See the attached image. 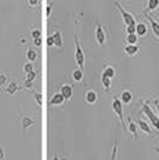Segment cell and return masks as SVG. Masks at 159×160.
<instances>
[{
	"mask_svg": "<svg viewBox=\"0 0 159 160\" xmlns=\"http://www.w3.org/2000/svg\"><path fill=\"white\" fill-rule=\"evenodd\" d=\"M141 111L142 113L145 115V118H147L148 120L151 122V124L154 126L155 128L159 131V118H158V115L154 112V109L150 106V104H148V101H144L141 104Z\"/></svg>",
	"mask_w": 159,
	"mask_h": 160,
	"instance_id": "1",
	"label": "cell"
},
{
	"mask_svg": "<svg viewBox=\"0 0 159 160\" xmlns=\"http://www.w3.org/2000/svg\"><path fill=\"white\" fill-rule=\"evenodd\" d=\"M75 59H76V64L79 65V69H83L85 66V52H83V48L80 46V42H79V36L75 35Z\"/></svg>",
	"mask_w": 159,
	"mask_h": 160,
	"instance_id": "2",
	"label": "cell"
},
{
	"mask_svg": "<svg viewBox=\"0 0 159 160\" xmlns=\"http://www.w3.org/2000/svg\"><path fill=\"white\" fill-rule=\"evenodd\" d=\"M112 109H114V112L118 115V118L121 119L122 126H123V128L126 130V123L123 119V104L121 102L119 97H114V99H112Z\"/></svg>",
	"mask_w": 159,
	"mask_h": 160,
	"instance_id": "3",
	"label": "cell"
},
{
	"mask_svg": "<svg viewBox=\"0 0 159 160\" xmlns=\"http://www.w3.org/2000/svg\"><path fill=\"white\" fill-rule=\"evenodd\" d=\"M114 4H115V7H118V10L121 11V14H122V18H123V22L126 24V26H129V25H133V24H137L136 22V18H134V15L131 14V12H127L126 10L122 7L121 4H119L118 2H114Z\"/></svg>",
	"mask_w": 159,
	"mask_h": 160,
	"instance_id": "4",
	"label": "cell"
},
{
	"mask_svg": "<svg viewBox=\"0 0 159 160\" xmlns=\"http://www.w3.org/2000/svg\"><path fill=\"white\" fill-rule=\"evenodd\" d=\"M95 40H97L98 46H104L107 43V32L101 24H97L95 26Z\"/></svg>",
	"mask_w": 159,
	"mask_h": 160,
	"instance_id": "5",
	"label": "cell"
},
{
	"mask_svg": "<svg viewBox=\"0 0 159 160\" xmlns=\"http://www.w3.org/2000/svg\"><path fill=\"white\" fill-rule=\"evenodd\" d=\"M59 94L64 97V99H71L72 94H74V88H72L71 84H62L61 88H59Z\"/></svg>",
	"mask_w": 159,
	"mask_h": 160,
	"instance_id": "6",
	"label": "cell"
},
{
	"mask_svg": "<svg viewBox=\"0 0 159 160\" xmlns=\"http://www.w3.org/2000/svg\"><path fill=\"white\" fill-rule=\"evenodd\" d=\"M21 120H19V123H21V128H22V131H26L29 127H32V126L35 124V120L32 119V118H28V116H24V115H21V118H19Z\"/></svg>",
	"mask_w": 159,
	"mask_h": 160,
	"instance_id": "7",
	"label": "cell"
},
{
	"mask_svg": "<svg viewBox=\"0 0 159 160\" xmlns=\"http://www.w3.org/2000/svg\"><path fill=\"white\" fill-rule=\"evenodd\" d=\"M142 14H144V17L147 18V21L151 24V28H152V32H154V35L156 36V38H159V24L155 21L154 18H152L151 15H148L147 12H142Z\"/></svg>",
	"mask_w": 159,
	"mask_h": 160,
	"instance_id": "8",
	"label": "cell"
},
{
	"mask_svg": "<svg viewBox=\"0 0 159 160\" xmlns=\"http://www.w3.org/2000/svg\"><path fill=\"white\" fill-rule=\"evenodd\" d=\"M136 124L140 127V130H141L142 132H145L147 135H152V130H151V127H150V124H148V123L145 122L144 119H138Z\"/></svg>",
	"mask_w": 159,
	"mask_h": 160,
	"instance_id": "9",
	"label": "cell"
},
{
	"mask_svg": "<svg viewBox=\"0 0 159 160\" xmlns=\"http://www.w3.org/2000/svg\"><path fill=\"white\" fill-rule=\"evenodd\" d=\"M51 39H53V46L54 47H57V48H62V44H64V40H62V35H61V32L57 31L54 33V35L51 36Z\"/></svg>",
	"mask_w": 159,
	"mask_h": 160,
	"instance_id": "10",
	"label": "cell"
},
{
	"mask_svg": "<svg viewBox=\"0 0 159 160\" xmlns=\"http://www.w3.org/2000/svg\"><path fill=\"white\" fill-rule=\"evenodd\" d=\"M97 99H98V95L94 90H89V91L85 94V101L87 102V104H95Z\"/></svg>",
	"mask_w": 159,
	"mask_h": 160,
	"instance_id": "11",
	"label": "cell"
},
{
	"mask_svg": "<svg viewBox=\"0 0 159 160\" xmlns=\"http://www.w3.org/2000/svg\"><path fill=\"white\" fill-rule=\"evenodd\" d=\"M65 102V99H64V97H62L59 92H57V94H54L50 98V101H49V104L50 105H54V106H61L62 104Z\"/></svg>",
	"mask_w": 159,
	"mask_h": 160,
	"instance_id": "12",
	"label": "cell"
},
{
	"mask_svg": "<svg viewBox=\"0 0 159 160\" xmlns=\"http://www.w3.org/2000/svg\"><path fill=\"white\" fill-rule=\"evenodd\" d=\"M36 76H38V73H36L35 71L26 75V79H25V82H24V87L25 88H28V90L32 88V83H33V80L36 79Z\"/></svg>",
	"mask_w": 159,
	"mask_h": 160,
	"instance_id": "13",
	"label": "cell"
},
{
	"mask_svg": "<svg viewBox=\"0 0 159 160\" xmlns=\"http://www.w3.org/2000/svg\"><path fill=\"white\" fill-rule=\"evenodd\" d=\"M19 88H21V87H19V86L15 82H10V83H7V86L4 87V91L7 92V94L13 95V94H15V92H17Z\"/></svg>",
	"mask_w": 159,
	"mask_h": 160,
	"instance_id": "14",
	"label": "cell"
},
{
	"mask_svg": "<svg viewBox=\"0 0 159 160\" xmlns=\"http://www.w3.org/2000/svg\"><path fill=\"white\" fill-rule=\"evenodd\" d=\"M121 102L122 104H130L131 99H133V95H131V91H129V90H123V91L121 92Z\"/></svg>",
	"mask_w": 159,
	"mask_h": 160,
	"instance_id": "15",
	"label": "cell"
},
{
	"mask_svg": "<svg viewBox=\"0 0 159 160\" xmlns=\"http://www.w3.org/2000/svg\"><path fill=\"white\" fill-rule=\"evenodd\" d=\"M126 130H129V131L131 132V135L134 137V139L138 138V134H137V124H136V122H131V119L127 120V126H126Z\"/></svg>",
	"mask_w": 159,
	"mask_h": 160,
	"instance_id": "16",
	"label": "cell"
},
{
	"mask_svg": "<svg viewBox=\"0 0 159 160\" xmlns=\"http://www.w3.org/2000/svg\"><path fill=\"white\" fill-rule=\"evenodd\" d=\"M138 52V46L137 44H127L125 47V55H129V57H134L137 55Z\"/></svg>",
	"mask_w": 159,
	"mask_h": 160,
	"instance_id": "17",
	"label": "cell"
},
{
	"mask_svg": "<svg viewBox=\"0 0 159 160\" xmlns=\"http://www.w3.org/2000/svg\"><path fill=\"white\" fill-rule=\"evenodd\" d=\"M147 25L144 24V22H138L137 25H136V35L137 36H145L147 35Z\"/></svg>",
	"mask_w": 159,
	"mask_h": 160,
	"instance_id": "18",
	"label": "cell"
},
{
	"mask_svg": "<svg viewBox=\"0 0 159 160\" xmlns=\"http://www.w3.org/2000/svg\"><path fill=\"white\" fill-rule=\"evenodd\" d=\"M102 76L112 80V79L115 78V69L112 68V66H105V68H104V72H102Z\"/></svg>",
	"mask_w": 159,
	"mask_h": 160,
	"instance_id": "19",
	"label": "cell"
},
{
	"mask_svg": "<svg viewBox=\"0 0 159 160\" xmlns=\"http://www.w3.org/2000/svg\"><path fill=\"white\" fill-rule=\"evenodd\" d=\"M159 6V0H148L147 2V10H145L144 12H148V11H154V10H156Z\"/></svg>",
	"mask_w": 159,
	"mask_h": 160,
	"instance_id": "20",
	"label": "cell"
},
{
	"mask_svg": "<svg viewBox=\"0 0 159 160\" xmlns=\"http://www.w3.org/2000/svg\"><path fill=\"white\" fill-rule=\"evenodd\" d=\"M26 58H28V62H33L35 59L38 58V52L32 48H28V51H26Z\"/></svg>",
	"mask_w": 159,
	"mask_h": 160,
	"instance_id": "21",
	"label": "cell"
},
{
	"mask_svg": "<svg viewBox=\"0 0 159 160\" xmlns=\"http://www.w3.org/2000/svg\"><path fill=\"white\" fill-rule=\"evenodd\" d=\"M72 79H74L75 82H82V80H83V72H82L80 69H75V71L72 72Z\"/></svg>",
	"mask_w": 159,
	"mask_h": 160,
	"instance_id": "22",
	"label": "cell"
},
{
	"mask_svg": "<svg viewBox=\"0 0 159 160\" xmlns=\"http://www.w3.org/2000/svg\"><path fill=\"white\" fill-rule=\"evenodd\" d=\"M7 83H8V79H7V76H6V73L0 72V90H2L3 87H6Z\"/></svg>",
	"mask_w": 159,
	"mask_h": 160,
	"instance_id": "23",
	"label": "cell"
},
{
	"mask_svg": "<svg viewBox=\"0 0 159 160\" xmlns=\"http://www.w3.org/2000/svg\"><path fill=\"white\" fill-rule=\"evenodd\" d=\"M101 83H102V86H104L105 91H109V88H111V79L101 76Z\"/></svg>",
	"mask_w": 159,
	"mask_h": 160,
	"instance_id": "24",
	"label": "cell"
},
{
	"mask_svg": "<svg viewBox=\"0 0 159 160\" xmlns=\"http://www.w3.org/2000/svg\"><path fill=\"white\" fill-rule=\"evenodd\" d=\"M138 40V36L136 35V33H133V35H127V38H126V42H127V44H136Z\"/></svg>",
	"mask_w": 159,
	"mask_h": 160,
	"instance_id": "25",
	"label": "cell"
},
{
	"mask_svg": "<svg viewBox=\"0 0 159 160\" xmlns=\"http://www.w3.org/2000/svg\"><path fill=\"white\" fill-rule=\"evenodd\" d=\"M24 72L28 75V73H31V72H33V64L32 62H26V64L24 65Z\"/></svg>",
	"mask_w": 159,
	"mask_h": 160,
	"instance_id": "26",
	"label": "cell"
},
{
	"mask_svg": "<svg viewBox=\"0 0 159 160\" xmlns=\"http://www.w3.org/2000/svg\"><path fill=\"white\" fill-rule=\"evenodd\" d=\"M116 155H118V142H115L114 148H112V153H111V160H116Z\"/></svg>",
	"mask_w": 159,
	"mask_h": 160,
	"instance_id": "27",
	"label": "cell"
},
{
	"mask_svg": "<svg viewBox=\"0 0 159 160\" xmlns=\"http://www.w3.org/2000/svg\"><path fill=\"white\" fill-rule=\"evenodd\" d=\"M136 25H137V24L126 26V32H127V35H133V33H136Z\"/></svg>",
	"mask_w": 159,
	"mask_h": 160,
	"instance_id": "28",
	"label": "cell"
},
{
	"mask_svg": "<svg viewBox=\"0 0 159 160\" xmlns=\"http://www.w3.org/2000/svg\"><path fill=\"white\" fill-rule=\"evenodd\" d=\"M32 91H33V90H32ZM33 94H35V98H36V104H38L39 106H42V95L36 91H33Z\"/></svg>",
	"mask_w": 159,
	"mask_h": 160,
	"instance_id": "29",
	"label": "cell"
},
{
	"mask_svg": "<svg viewBox=\"0 0 159 160\" xmlns=\"http://www.w3.org/2000/svg\"><path fill=\"white\" fill-rule=\"evenodd\" d=\"M31 35H32V38H33V40L40 39V31H39V29H33V31L31 32Z\"/></svg>",
	"mask_w": 159,
	"mask_h": 160,
	"instance_id": "30",
	"label": "cell"
},
{
	"mask_svg": "<svg viewBox=\"0 0 159 160\" xmlns=\"http://www.w3.org/2000/svg\"><path fill=\"white\" fill-rule=\"evenodd\" d=\"M0 160H4V148H3V145H0Z\"/></svg>",
	"mask_w": 159,
	"mask_h": 160,
	"instance_id": "31",
	"label": "cell"
},
{
	"mask_svg": "<svg viewBox=\"0 0 159 160\" xmlns=\"http://www.w3.org/2000/svg\"><path fill=\"white\" fill-rule=\"evenodd\" d=\"M26 4H28V6H38V4H39V2H38V0H29V2L26 3Z\"/></svg>",
	"mask_w": 159,
	"mask_h": 160,
	"instance_id": "32",
	"label": "cell"
},
{
	"mask_svg": "<svg viewBox=\"0 0 159 160\" xmlns=\"http://www.w3.org/2000/svg\"><path fill=\"white\" fill-rule=\"evenodd\" d=\"M51 6H53V2H49V6H47V17H50V14H51Z\"/></svg>",
	"mask_w": 159,
	"mask_h": 160,
	"instance_id": "33",
	"label": "cell"
},
{
	"mask_svg": "<svg viewBox=\"0 0 159 160\" xmlns=\"http://www.w3.org/2000/svg\"><path fill=\"white\" fill-rule=\"evenodd\" d=\"M154 104H155V106H156V111H158V118H159V101L156 98L154 99Z\"/></svg>",
	"mask_w": 159,
	"mask_h": 160,
	"instance_id": "34",
	"label": "cell"
},
{
	"mask_svg": "<svg viewBox=\"0 0 159 160\" xmlns=\"http://www.w3.org/2000/svg\"><path fill=\"white\" fill-rule=\"evenodd\" d=\"M47 46H49V47H51V46H53V39H51V36H49V38H47Z\"/></svg>",
	"mask_w": 159,
	"mask_h": 160,
	"instance_id": "35",
	"label": "cell"
},
{
	"mask_svg": "<svg viewBox=\"0 0 159 160\" xmlns=\"http://www.w3.org/2000/svg\"><path fill=\"white\" fill-rule=\"evenodd\" d=\"M33 43H35L36 46H40V44H42V39H35Z\"/></svg>",
	"mask_w": 159,
	"mask_h": 160,
	"instance_id": "36",
	"label": "cell"
},
{
	"mask_svg": "<svg viewBox=\"0 0 159 160\" xmlns=\"http://www.w3.org/2000/svg\"><path fill=\"white\" fill-rule=\"evenodd\" d=\"M53 160H59V156H58V155H54V158H53Z\"/></svg>",
	"mask_w": 159,
	"mask_h": 160,
	"instance_id": "37",
	"label": "cell"
},
{
	"mask_svg": "<svg viewBox=\"0 0 159 160\" xmlns=\"http://www.w3.org/2000/svg\"><path fill=\"white\" fill-rule=\"evenodd\" d=\"M154 149H155V151H156V152L159 153V146H155V148H154Z\"/></svg>",
	"mask_w": 159,
	"mask_h": 160,
	"instance_id": "38",
	"label": "cell"
},
{
	"mask_svg": "<svg viewBox=\"0 0 159 160\" xmlns=\"http://www.w3.org/2000/svg\"><path fill=\"white\" fill-rule=\"evenodd\" d=\"M64 160H67V159H64Z\"/></svg>",
	"mask_w": 159,
	"mask_h": 160,
	"instance_id": "39",
	"label": "cell"
}]
</instances>
